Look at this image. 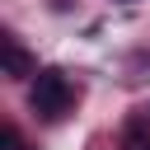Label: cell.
Here are the masks:
<instances>
[{
    "label": "cell",
    "mask_w": 150,
    "mask_h": 150,
    "mask_svg": "<svg viewBox=\"0 0 150 150\" xmlns=\"http://www.w3.org/2000/svg\"><path fill=\"white\" fill-rule=\"evenodd\" d=\"M70 98H75V89H70V80L61 75V70H38L33 75V89H28V103H33V112L38 117H47V122H56L66 108H70Z\"/></svg>",
    "instance_id": "obj_1"
},
{
    "label": "cell",
    "mask_w": 150,
    "mask_h": 150,
    "mask_svg": "<svg viewBox=\"0 0 150 150\" xmlns=\"http://www.w3.org/2000/svg\"><path fill=\"white\" fill-rule=\"evenodd\" d=\"M0 61H5V75H9V80H28V75H38V61L23 52L19 38H5V42H0Z\"/></svg>",
    "instance_id": "obj_2"
},
{
    "label": "cell",
    "mask_w": 150,
    "mask_h": 150,
    "mask_svg": "<svg viewBox=\"0 0 150 150\" xmlns=\"http://www.w3.org/2000/svg\"><path fill=\"white\" fill-rule=\"evenodd\" d=\"M0 141H5V150H23V136H19V127H5V131H0Z\"/></svg>",
    "instance_id": "obj_3"
},
{
    "label": "cell",
    "mask_w": 150,
    "mask_h": 150,
    "mask_svg": "<svg viewBox=\"0 0 150 150\" xmlns=\"http://www.w3.org/2000/svg\"><path fill=\"white\" fill-rule=\"evenodd\" d=\"M136 150H150V141H145V145H136Z\"/></svg>",
    "instance_id": "obj_4"
}]
</instances>
